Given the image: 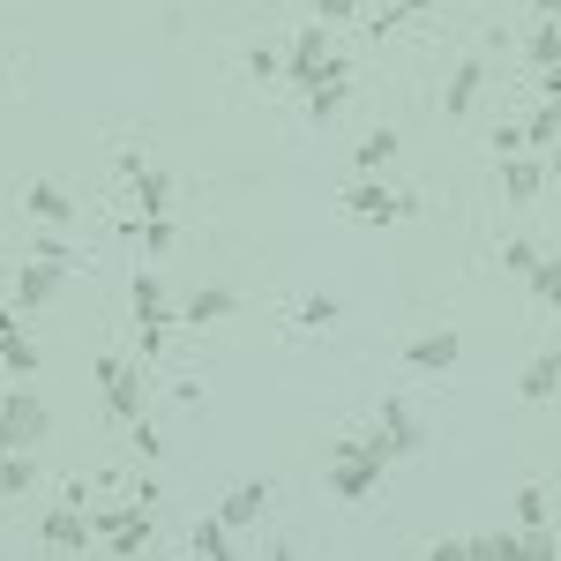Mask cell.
Returning a JSON list of instances; mask_svg holds the SVG:
<instances>
[{
  "label": "cell",
  "mask_w": 561,
  "mask_h": 561,
  "mask_svg": "<svg viewBox=\"0 0 561 561\" xmlns=\"http://www.w3.org/2000/svg\"><path fill=\"white\" fill-rule=\"evenodd\" d=\"M389 465H397V449H389L382 434H345V442H330L322 479H330V494H337V502H367V494H382Z\"/></svg>",
  "instance_id": "6da1fadb"
},
{
  "label": "cell",
  "mask_w": 561,
  "mask_h": 561,
  "mask_svg": "<svg viewBox=\"0 0 561 561\" xmlns=\"http://www.w3.org/2000/svg\"><path fill=\"white\" fill-rule=\"evenodd\" d=\"M45 434H53V412H45V397L15 382L8 397H0V449H38Z\"/></svg>",
  "instance_id": "7a4b0ae2"
},
{
  "label": "cell",
  "mask_w": 561,
  "mask_h": 561,
  "mask_svg": "<svg viewBox=\"0 0 561 561\" xmlns=\"http://www.w3.org/2000/svg\"><path fill=\"white\" fill-rule=\"evenodd\" d=\"M98 382H105V412H113L121 427L150 412V389H142V359H121V352H105V359H98Z\"/></svg>",
  "instance_id": "3957f363"
},
{
  "label": "cell",
  "mask_w": 561,
  "mask_h": 561,
  "mask_svg": "<svg viewBox=\"0 0 561 561\" xmlns=\"http://www.w3.org/2000/svg\"><path fill=\"white\" fill-rule=\"evenodd\" d=\"M330 68H345V60L330 53V23L314 15V23H307L300 38H293V53H285V76H293V83H300V90H314V83H322V76H330Z\"/></svg>",
  "instance_id": "277c9868"
},
{
  "label": "cell",
  "mask_w": 561,
  "mask_h": 561,
  "mask_svg": "<svg viewBox=\"0 0 561 561\" xmlns=\"http://www.w3.org/2000/svg\"><path fill=\"white\" fill-rule=\"evenodd\" d=\"M60 285H68V262L23 255V270H15V285H8V300H15V314H38V307H53V300H60Z\"/></svg>",
  "instance_id": "5b68a950"
},
{
  "label": "cell",
  "mask_w": 561,
  "mask_h": 561,
  "mask_svg": "<svg viewBox=\"0 0 561 561\" xmlns=\"http://www.w3.org/2000/svg\"><path fill=\"white\" fill-rule=\"evenodd\" d=\"M345 210L359 217V225H397V217H412V195L382 187V173H359V180L345 187Z\"/></svg>",
  "instance_id": "8992f818"
},
{
  "label": "cell",
  "mask_w": 561,
  "mask_h": 561,
  "mask_svg": "<svg viewBox=\"0 0 561 561\" xmlns=\"http://www.w3.org/2000/svg\"><path fill=\"white\" fill-rule=\"evenodd\" d=\"M98 547H105V554H142V547H150V510H142V502L105 510V517H98Z\"/></svg>",
  "instance_id": "52a82bcc"
},
{
  "label": "cell",
  "mask_w": 561,
  "mask_h": 561,
  "mask_svg": "<svg viewBox=\"0 0 561 561\" xmlns=\"http://www.w3.org/2000/svg\"><path fill=\"white\" fill-rule=\"evenodd\" d=\"M457 359H465V337H457V330H420V337L404 345V367H412V375H449Z\"/></svg>",
  "instance_id": "ba28073f"
},
{
  "label": "cell",
  "mask_w": 561,
  "mask_h": 561,
  "mask_svg": "<svg viewBox=\"0 0 561 561\" xmlns=\"http://www.w3.org/2000/svg\"><path fill=\"white\" fill-rule=\"evenodd\" d=\"M45 547H60V554H83V547H98V517H83L76 502H60V510H45Z\"/></svg>",
  "instance_id": "9c48e42d"
},
{
  "label": "cell",
  "mask_w": 561,
  "mask_h": 561,
  "mask_svg": "<svg viewBox=\"0 0 561 561\" xmlns=\"http://www.w3.org/2000/svg\"><path fill=\"white\" fill-rule=\"evenodd\" d=\"M375 434H382L397 457H420V449H427V427H420V412H412L404 397H382V420H375Z\"/></svg>",
  "instance_id": "30bf717a"
},
{
  "label": "cell",
  "mask_w": 561,
  "mask_h": 561,
  "mask_svg": "<svg viewBox=\"0 0 561 561\" xmlns=\"http://www.w3.org/2000/svg\"><path fill=\"white\" fill-rule=\"evenodd\" d=\"M547 187H554V173H547V158H539V150L502 158V195H510V203H539Z\"/></svg>",
  "instance_id": "8fae6325"
},
{
  "label": "cell",
  "mask_w": 561,
  "mask_h": 561,
  "mask_svg": "<svg viewBox=\"0 0 561 561\" xmlns=\"http://www.w3.org/2000/svg\"><path fill=\"white\" fill-rule=\"evenodd\" d=\"M23 217H31V225H60V232H68V225H76V195H68V187H53V180H31V187H23Z\"/></svg>",
  "instance_id": "7c38bea8"
},
{
  "label": "cell",
  "mask_w": 561,
  "mask_h": 561,
  "mask_svg": "<svg viewBox=\"0 0 561 561\" xmlns=\"http://www.w3.org/2000/svg\"><path fill=\"white\" fill-rule=\"evenodd\" d=\"M517 397H524V404H554V397H561V345H547V352H531V359H524Z\"/></svg>",
  "instance_id": "4fadbf2b"
},
{
  "label": "cell",
  "mask_w": 561,
  "mask_h": 561,
  "mask_svg": "<svg viewBox=\"0 0 561 561\" xmlns=\"http://www.w3.org/2000/svg\"><path fill=\"white\" fill-rule=\"evenodd\" d=\"M128 307H135V322H180L165 277H150V270H135V277H128Z\"/></svg>",
  "instance_id": "5bb4252c"
},
{
  "label": "cell",
  "mask_w": 561,
  "mask_h": 561,
  "mask_svg": "<svg viewBox=\"0 0 561 561\" xmlns=\"http://www.w3.org/2000/svg\"><path fill=\"white\" fill-rule=\"evenodd\" d=\"M262 510H270V479H240L225 502H217V517L232 524V531H248V524H262Z\"/></svg>",
  "instance_id": "9a60e30c"
},
{
  "label": "cell",
  "mask_w": 561,
  "mask_h": 561,
  "mask_svg": "<svg viewBox=\"0 0 561 561\" xmlns=\"http://www.w3.org/2000/svg\"><path fill=\"white\" fill-rule=\"evenodd\" d=\"M232 314H240V293H232V285H203L195 300L180 307V322H187V330H210V322H232Z\"/></svg>",
  "instance_id": "2e32d148"
},
{
  "label": "cell",
  "mask_w": 561,
  "mask_h": 561,
  "mask_svg": "<svg viewBox=\"0 0 561 561\" xmlns=\"http://www.w3.org/2000/svg\"><path fill=\"white\" fill-rule=\"evenodd\" d=\"M479 90H486V60H457V76H449V90H442V113L465 121V113L479 105Z\"/></svg>",
  "instance_id": "e0dca14e"
},
{
  "label": "cell",
  "mask_w": 561,
  "mask_h": 561,
  "mask_svg": "<svg viewBox=\"0 0 561 561\" xmlns=\"http://www.w3.org/2000/svg\"><path fill=\"white\" fill-rule=\"evenodd\" d=\"M404 150V135L397 128H375V135H359V150H352V173H389V158Z\"/></svg>",
  "instance_id": "ac0fdd59"
},
{
  "label": "cell",
  "mask_w": 561,
  "mask_h": 561,
  "mask_svg": "<svg viewBox=\"0 0 561 561\" xmlns=\"http://www.w3.org/2000/svg\"><path fill=\"white\" fill-rule=\"evenodd\" d=\"M345 68H330V76H322V83L307 90V121H314V128H322V121H337V113H345Z\"/></svg>",
  "instance_id": "d6986e66"
},
{
  "label": "cell",
  "mask_w": 561,
  "mask_h": 561,
  "mask_svg": "<svg viewBox=\"0 0 561 561\" xmlns=\"http://www.w3.org/2000/svg\"><path fill=\"white\" fill-rule=\"evenodd\" d=\"M0 367H8L15 382H31V375H38V345L23 337V322H15V330H0Z\"/></svg>",
  "instance_id": "ffe728a7"
},
{
  "label": "cell",
  "mask_w": 561,
  "mask_h": 561,
  "mask_svg": "<svg viewBox=\"0 0 561 561\" xmlns=\"http://www.w3.org/2000/svg\"><path fill=\"white\" fill-rule=\"evenodd\" d=\"M38 486V465H31V449H0V494L15 502V494H31Z\"/></svg>",
  "instance_id": "44dd1931"
},
{
  "label": "cell",
  "mask_w": 561,
  "mask_h": 561,
  "mask_svg": "<svg viewBox=\"0 0 561 561\" xmlns=\"http://www.w3.org/2000/svg\"><path fill=\"white\" fill-rule=\"evenodd\" d=\"M524 142H531L539 158H554V142H561V105H554V98H547V105L524 121Z\"/></svg>",
  "instance_id": "7402d4cb"
},
{
  "label": "cell",
  "mask_w": 561,
  "mask_h": 561,
  "mask_svg": "<svg viewBox=\"0 0 561 561\" xmlns=\"http://www.w3.org/2000/svg\"><path fill=\"white\" fill-rule=\"evenodd\" d=\"M524 60H531V68H554L561 60V15H539V31L524 38Z\"/></svg>",
  "instance_id": "603a6c76"
},
{
  "label": "cell",
  "mask_w": 561,
  "mask_h": 561,
  "mask_svg": "<svg viewBox=\"0 0 561 561\" xmlns=\"http://www.w3.org/2000/svg\"><path fill=\"white\" fill-rule=\"evenodd\" d=\"M472 554L479 561H517V554H531V547H524V524H502V531L472 539Z\"/></svg>",
  "instance_id": "cb8c5ba5"
},
{
  "label": "cell",
  "mask_w": 561,
  "mask_h": 561,
  "mask_svg": "<svg viewBox=\"0 0 561 561\" xmlns=\"http://www.w3.org/2000/svg\"><path fill=\"white\" fill-rule=\"evenodd\" d=\"M187 547H195L203 561H225V554H232V524H225V517H203L195 531H187Z\"/></svg>",
  "instance_id": "d4e9b609"
},
{
  "label": "cell",
  "mask_w": 561,
  "mask_h": 561,
  "mask_svg": "<svg viewBox=\"0 0 561 561\" xmlns=\"http://www.w3.org/2000/svg\"><path fill=\"white\" fill-rule=\"evenodd\" d=\"M135 240H142V255H173L180 248V225H173V210L165 217H142V225H128Z\"/></svg>",
  "instance_id": "484cf974"
},
{
  "label": "cell",
  "mask_w": 561,
  "mask_h": 561,
  "mask_svg": "<svg viewBox=\"0 0 561 561\" xmlns=\"http://www.w3.org/2000/svg\"><path fill=\"white\" fill-rule=\"evenodd\" d=\"M510 524H524V531L554 524V517H547V486H517V494H510Z\"/></svg>",
  "instance_id": "4316f807"
},
{
  "label": "cell",
  "mask_w": 561,
  "mask_h": 561,
  "mask_svg": "<svg viewBox=\"0 0 561 561\" xmlns=\"http://www.w3.org/2000/svg\"><path fill=\"white\" fill-rule=\"evenodd\" d=\"M524 285H531V300H539V307H554V314H561V255H539V270H531Z\"/></svg>",
  "instance_id": "83f0119b"
},
{
  "label": "cell",
  "mask_w": 561,
  "mask_h": 561,
  "mask_svg": "<svg viewBox=\"0 0 561 561\" xmlns=\"http://www.w3.org/2000/svg\"><path fill=\"white\" fill-rule=\"evenodd\" d=\"M128 442H135V457H142V465H150V457H165V427H158L150 412H142V420H128Z\"/></svg>",
  "instance_id": "f1b7e54d"
},
{
  "label": "cell",
  "mask_w": 561,
  "mask_h": 561,
  "mask_svg": "<svg viewBox=\"0 0 561 561\" xmlns=\"http://www.w3.org/2000/svg\"><path fill=\"white\" fill-rule=\"evenodd\" d=\"M337 314H345V307L330 300V293H307V300H300V330H330Z\"/></svg>",
  "instance_id": "f546056e"
},
{
  "label": "cell",
  "mask_w": 561,
  "mask_h": 561,
  "mask_svg": "<svg viewBox=\"0 0 561 561\" xmlns=\"http://www.w3.org/2000/svg\"><path fill=\"white\" fill-rule=\"evenodd\" d=\"M502 270H510V277H531V270H539V248H531V240H502Z\"/></svg>",
  "instance_id": "4dcf8cb0"
},
{
  "label": "cell",
  "mask_w": 561,
  "mask_h": 561,
  "mask_svg": "<svg viewBox=\"0 0 561 561\" xmlns=\"http://www.w3.org/2000/svg\"><path fill=\"white\" fill-rule=\"evenodd\" d=\"M517 150H531V142H524V121H502V128H494V158H517Z\"/></svg>",
  "instance_id": "1f68e13d"
},
{
  "label": "cell",
  "mask_w": 561,
  "mask_h": 561,
  "mask_svg": "<svg viewBox=\"0 0 561 561\" xmlns=\"http://www.w3.org/2000/svg\"><path fill=\"white\" fill-rule=\"evenodd\" d=\"M277 68H285V53H270V45H255V53H248V76H255V83H270Z\"/></svg>",
  "instance_id": "d6a6232c"
},
{
  "label": "cell",
  "mask_w": 561,
  "mask_h": 561,
  "mask_svg": "<svg viewBox=\"0 0 561 561\" xmlns=\"http://www.w3.org/2000/svg\"><path fill=\"white\" fill-rule=\"evenodd\" d=\"M434 0H389V15H382V31H397V23H412V15H427Z\"/></svg>",
  "instance_id": "836d02e7"
},
{
  "label": "cell",
  "mask_w": 561,
  "mask_h": 561,
  "mask_svg": "<svg viewBox=\"0 0 561 561\" xmlns=\"http://www.w3.org/2000/svg\"><path fill=\"white\" fill-rule=\"evenodd\" d=\"M352 8H359V0H314V15H322L330 31H345V23H352Z\"/></svg>",
  "instance_id": "e575fe53"
},
{
  "label": "cell",
  "mask_w": 561,
  "mask_h": 561,
  "mask_svg": "<svg viewBox=\"0 0 561 561\" xmlns=\"http://www.w3.org/2000/svg\"><path fill=\"white\" fill-rule=\"evenodd\" d=\"M539 76H547V98L561 105V60H554V68H539Z\"/></svg>",
  "instance_id": "d590c367"
},
{
  "label": "cell",
  "mask_w": 561,
  "mask_h": 561,
  "mask_svg": "<svg viewBox=\"0 0 561 561\" xmlns=\"http://www.w3.org/2000/svg\"><path fill=\"white\" fill-rule=\"evenodd\" d=\"M0 330H15V300H0Z\"/></svg>",
  "instance_id": "8d00e7d4"
},
{
  "label": "cell",
  "mask_w": 561,
  "mask_h": 561,
  "mask_svg": "<svg viewBox=\"0 0 561 561\" xmlns=\"http://www.w3.org/2000/svg\"><path fill=\"white\" fill-rule=\"evenodd\" d=\"M531 8H539V15H561V0H531Z\"/></svg>",
  "instance_id": "74e56055"
},
{
  "label": "cell",
  "mask_w": 561,
  "mask_h": 561,
  "mask_svg": "<svg viewBox=\"0 0 561 561\" xmlns=\"http://www.w3.org/2000/svg\"><path fill=\"white\" fill-rule=\"evenodd\" d=\"M547 173H554V187H561V158H547Z\"/></svg>",
  "instance_id": "f35d334b"
},
{
  "label": "cell",
  "mask_w": 561,
  "mask_h": 561,
  "mask_svg": "<svg viewBox=\"0 0 561 561\" xmlns=\"http://www.w3.org/2000/svg\"><path fill=\"white\" fill-rule=\"evenodd\" d=\"M0 76H8V60H0Z\"/></svg>",
  "instance_id": "ab89813d"
}]
</instances>
